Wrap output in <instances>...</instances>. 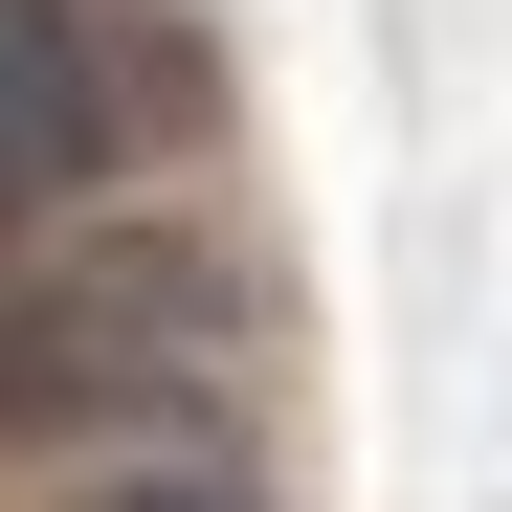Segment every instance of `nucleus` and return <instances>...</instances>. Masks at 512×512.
I'll return each instance as SVG.
<instances>
[{"instance_id": "obj_2", "label": "nucleus", "mask_w": 512, "mask_h": 512, "mask_svg": "<svg viewBox=\"0 0 512 512\" xmlns=\"http://www.w3.org/2000/svg\"><path fill=\"white\" fill-rule=\"evenodd\" d=\"M201 112H223V67L156 0H0V245H45L67 201H112Z\"/></svg>"}, {"instance_id": "obj_3", "label": "nucleus", "mask_w": 512, "mask_h": 512, "mask_svg": "<svg viewBox=\"0 0 512 512\" xmlns=\"http://www.w3.org/2000/svg\"><path fill=\"white\" fill-rule=\"evenodd\" d=\"M90 512H268V490H245V468H179V446H156V468H112Z\"/></svg>"}, {"instance_id": "obj_1", "label": "nucleus", "mask_w": 512, "mask_h": 512, "mask_svg": "<svg viewBox=\"0 0 512 512\" xmlns=\"http://www.w3.org/2000/svg\"><path fill=\"white\" fill-rule=\"evenodd\" d=\"M245 401V245L179 201H67L0 268V446L23 468H156Z\"/></svg>"}]
</instances>
